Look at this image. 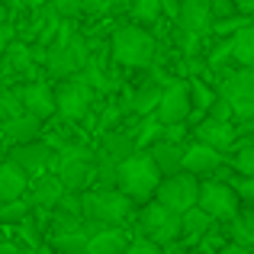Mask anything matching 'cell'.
<instances>
[{
	"label": "cell",
	"instance_id": "obj_1",
	"mask_svg": "<svg viewBox=\"0 0 254 254\" xmlns=\"http://www.w3.org/2000/svg\"><path fill=\"white\" fill-rule=\"evenodd\" d=\"M113 64L119 68H148L158 55V36L155 29H145L138 23H116L106 42Z\"/></svg>",
	"mask_w": 254,
	"mask_h": 254
},
{
	"label": "cell",
	"instance_id": "obj_2",
	"mask_svg": "<svg viewBox=\"0 0 254 254\" xmlns=\"http://www.w3.org/2000/svg\"><path fill=\"white\" fill-rule=\"evenodd\" d=\"M81 216L93 225H126L135 219V203L116 187H87L81 193Z\"/></svg>",
	"mask_w": 254,
	"mask_h": 254
},
{
	"label": "cell",
	"instance_id": "obj_3",
	"mask_svg": "<svg viewBox=\"0 0 254 254\" xmlns=\"http://www.w3.org/2000/svg\"><path fill=\"white\" fill-rule=\"evenodd\" d=\"M158 180H161V171H158V164L151 161V155L145 148H135L116 164V190H123L135 206L151 199Z\"/></svg>",
	"mask_w": 254,
	"mask_h": 254
},
{
	"label": "cell",
	"instance_id": "obj_4",
	"mask_svg": "<svg viewBox=\"0 0 254 254\" xmlns=\"http://www.w3.org/2000/svg\"><path fill=\"white\" fill-rule=\"evenodd\" d=\"M52 93H55V119L58 123H84L93 110V100H97V93L90 90V84L81 74L55 81Z\"/></svg>",
	"mask_w": 254,
	"mask_h": 254
},
{
	"label": "cell",
	"instance_id": "obj_5",
	"mask_svg": "<svg viewBox=\"0 0 254 254\" xmlns=\"http://www.w3.org/2000/svg\"><path fill=\"white\" fill-rule=\"evenodd\" d=\"M87 55H90V42H87V32L77 26L62 45H52L49 55H45V64H42V74L49 81H62V77H71L84 68Z\"/></svg>",
	"mask_w": 254,
	"mask_h": 254
},
{
	"label": "cell",
	"instance_id": "obj_6",
	"mask_svg": "<svg viewBox=\"0 0 254 254\" xmlns=\"http://www.w3.org/2000/svg\"><path fill=\"white\" fill-rule=\"evenodd\" d=\"M135 229L142 238H148L155 245H164L180 235V212L161 206L158 199H145V203L135 206Z\"/></svg>",
	"mask_w": 254,
	"mask_h": 254
},
{
	"label": "cell",
	"instance_id": "obj_7",
	"mask_svg": "<svg viewBox=\"0 0 254 254\" xmlns=\"http://www.w3.org/2000/svg\"><path fill=\"white\" fill-rule=\"evenodd\" d=\"M219 93L229 100L232 119H251L254 116V71L235 68L229 74H219Z\"/></svg>",
	"mask_w": 254,
	"mask_h": 254
},
{
	"label": "cell",
	"instance_id": "obj_8",
	"mask_svg": "<svg viewBox=\"0 0 254 254\" xmlns=\"http://www.w3.org/2000/svg\"><path fill=\"white\" fill-rule=\"evenodd\" d=\"M196 206L206 212L209 219H216V222H225V219H232L238 212V206H242V199L235 196V190H232L225 180H216V177H203L196 187Z\"/></svg>",
	"mask_w": 254,
	"mask_h": 254
},
{
	"label": "cell",
	"instance_id": "obj_9",
	"mask_svg": "<svg viewBox=\"0 0 254 254\" xmlns=\"http://www.w3.org/2000/svg\"><path fill=\"white\" fill-rule=\"evenodd\" d=\"M196 187H199V180L187 171L161 174L151 199H158L161 206H168L174 212H184V209H190V206H196Z\"/></svg>",
	"mask_w": 254,
	"mask_h": 254
},
{
	"label": "cell",
	"instance_id": "obj_10",
	"mask_svg": "<svg viewBox=\"0 0 254 254\" xmlns=\"http://www.w3.org/2000/svg\"><path fill=\"white\" fill-rule=\"evenodd\" d=\"M32 77H42V68L32 62L29 42L23 39H10L6 49L0 52V81L3 84H23Z\"/></svg>",
	"mask_w": 254,
	"mask_h": 254
},
{
	"label": "cell",
	"instance_id": "obj_11",
	"mask_svg": "<svg viewBox=\"0 0 254 254\" xmlns=\"http://www.w3.org/2000/svg\"><path fill=\"white\" fill-rule=\"evenodd\" d=\"M155 119L161 126L171 123H190V90H187L184 77H171L161 87V100L155 106Z\"/></svg>",
	"mask_w": 254,
	"mask_h": 254
},
{
	"label": "cell",
	"instance_id": "obj_12",
	"mask_svg": "<svg viewBox=\"0 0 254 254\" xmlns=\"http://www.w3.org/2000/svg\"><path fill=\"white\" fill-rule=\"evenodd\" d=\"M16 87V97L23 103V113L36 119H55V93H52V84L45 77H32V81H23V84H13Z\"/></svg>",
	"mask_w": 254,
	"mask_h": 254
},
{
	"label": "cell",
	"instance_id": "obj_13",
	"mask_svg": "<svg viewBox=\"0 0 254 254\" xmlns=\"http://www.w3.org/2000/svg\"><path fill=\"white\" fill-rule=\"evenodd\" d=\"M222 161H225L222 151L209 148V145L196 142V138H187V142H184V158H180V171L193 174L196 180L212 177V174H216V168H219Z\"/></svg>",
	"mask_w": 254,
	"mask_h": 254
},
{
	"label": "cell",
	"instance_id": "obj_14",
	"mask_svg": "<svg viewBox=\"0 0 254 254\" xmlns=\"http://www.w3.org/2000/svg\"><path fill=\"white\" fill-rule=\"evenodd\" d=\"M235 119H209V116H199V123H193V129H190V138H196V142H203V145H209V148H216V151H229L232 148V142H235Z\"/></svg>",
	"mask_w": 254,
	"mask_h": 254
},
{
	"label": "cell",
	"instance_id": "obj_15",
	"mask_svg": "<svg viewBox=\"0 0 254 254\" xmlns=\"http://www.w3.org/2000/svg\"><path fill=\"white\" fill-rule=\"evenodd\" d=\"M49 155L52 148L42 142V138H32V142H19V145H6V155L13 164H19L29 177H36V174L45 171V164H49Z\"/></svg>",
	"mask_w": 254,
	"mask_h": 254
},
{
	"label": "cell",
	"instance_id": "obj_16",
	"mask_svg": "<svg viewBox=\"0 0 254 254\" xmlns=\"http://www.w3.org/2000/svg\"><path fill=\"white\" fill-rule=\"evenodd\" d=\"M171 23L180 26V29L199 32V36H209V26H212L209 0H180V6H177V13H174Z\"/></svg>",
	"mask_w": 254,
	"mask_h": 254
},
{
	"label": "cell",
	"instance_id": "obj_17",
	"mask_svg": "<svg viewBox=\"0 0 254 254\" xmlns=\"http://www.w3.org/2000/svg\"><path fill=\"white\" fill-rule=\"evenodd\" d=\"M62 193H64V187L52 171H42L36 177H29V187H26V196H29V203L36 209H52Z\"/></svg>",
	"mask_w": 254,
	"mask_h": 254
},
{
	"label": "cell",
	"instance_id": "obj_18",
	"mask_svg": "<svg viewBox=\"0 0 254 254\" xmlns=\"http://www.w3.org/2000/svg\"><path fill=\"white\" fill-rule=\"evenodd\" d=\"M219 225H222L225 242L242 245V248H254V209H251V203H242L235 216L219 222Z\"/></svg>",
	"mask_w": 254,
	"mask_h": 254
},
{
	"label": "cell",
	"instance_id": "obj_19",
	"mask_svg": "<svg viewBox=\"0 0 254 254\" xmlns=\"http://www.w3.org/2000/svg\"><path fill=\"white\" fill-rule=\"evenodd\" d=\"M126 245H129L126 225H103V229L90 232L81 254H123Z\"/></svg>",
	"mask_w": 254,
	"mask_h": 254
},
{
	"label": "cell",
	"instance_id": "obj_20",
	"mask_svg": "<svg viewBox=\"0 0 254 254\" xmlns=\"http://www.w3.org/2000/svg\"><path fill=\"white\" fill-rule=\"evenodd\" d=\"M42 119L29 116V113H19V116L6 119V123H0V138H3V145H19V142H32V138L42 135Z\"/></svg>",
	"mask_w": 254,
	"mask_h": 254
},
{
	"label": "cell",
	"instance_id": "obj_21",
	"mask_svg": "<svg viewBox=\"0 0 254 254\" xmlns=\"http://www.w3.org/2000/svg\"><path fill=\"white\" fill-rule=\"evenodd\" d=\"M132 151H135L132 132H126V129H106L103 135H100V145L93 148V155H100V158H106V161L119 164L126 155H132Z\"/></svg>",
	"mask_w": 254,
	"mask_h": 254
},
{
	"label": "cell",
	"instance_id": "obj_22",
	"mask_svg": "<svg viewBox=\"0 0 254 254\" xmlns=\"http://www.w3.org/2000/svg\"><path fill=\"white\" fill-rule=\"evenodd\" d=\"M26 187H29V174L19 168V164H13L10 158H0V203L23 196Z\"/></svg>",
	"mask_w": 254,
	"mask_h": 254
},
{
	"label": "cell",
	"instance_id": "obj_23",
	"mask_svg": "<svg viewBox=\"0 0 254 254\" xmlns=\"http://www.w3.org/2000/svg\"><path fill=\"white\" fill-rule=\"evenodd\" d=\"M151 155V161L158 164L161 174H174L180 171V158H184V142H171V138H158L145 148Z\"/></svg>",
	"mask_w": 254,
	"mask_h": 254
},
{
	"label": "cell",
	"instance_id": "obj_24",
	"mask_svg": "<svg viewBox=\"0 0 254 254\" xmlns=\"http://www.w3.org/2000/svg\"><path fill=\"white\" fill-rule=\"evenodd\" d=\"M229 49H232V62L238 68H254V26L245 23L229 36Z\"/></svg>",
	"mask_w": 254,
	"mask_h": 254
},
{
	"label": "cell",
	"instance_id": "obj_25",
	"mask_svg": "<svg viewBox=\"0 0 254 254\" xmlns=\"http://www.w3.org/2000/svg\"><path fill=\"white\" fill-rule=\"evenodd\" d=\"M212 222H216V219H209L203 209H199V206H190V209L180 212V235L177 238H184V242L193 248V245L199 242V235H203Z\"/></svg>",
	"mask_w": 254,
	"mask_h": 254
},
{
	"label": "cell",
	"instance_id": "obj_26",
	"mask_svg": "<svg viewBox=\"0 0 254 254\" xmlns=\"http://www.w3.org/2000/svg\"><path fill=\"white\" fill-rule=\"evenodd\" d=\"M126 13L132 16V23L145 26V29H155V26L164 19L161 0H129V10H126Z\"/></svg>",
	"mask_w": 254,
	"mask_h": 254
},
{
	"label": "cell",
	"instance_id": "obj_27",
	"mask_svg": "<svg viewBox=\"0 0 254 254\" xmlns=\"http://www.w3.org/2000/svg\"><path fill=\"white\" fill-rule=\"evenodd\" d=\"M138 123H135V135H132V142H135V148H148L151 142H158L161 138V132H164V126L155 119V113H148V116H135Z\"/></svg>",
	"mask_w": 254,
	"mask_h": 254
},
{
	"label": "cell",
	"instance_id": "obj_28",
	"mask_svg": "<svg viewBox=\"0 0 254 254\" xmlns=\"http://www.w3.org/2000/svg\"><path fill=\"white\" fill-rule=\"evenodd\" d=\"M32 212V203H29V196H16V199H3L0 203V225H16L19 219H26Z\"/></svg>",
	"mask_w": 254,
	"mask_h": 254
},
{
	"label": "cell",
	"instance_id": "obj_29",
	"mask_svg": "<svg viewBox=\"0 0 254 254\" xmlns=\"http://www.w3.org/2000/svg\"><path fill=\"white\" fill-rule=\"evenodd\" d=\"M13 229H16L19 245H23L26 251H32V248H39V245H42V225H39L36 219H32V212H29L26 219H19V222L13 225Z\"/></svg>",
	"mask_w": 254,
	"mask_h": 254
},
{
	"label": "cell",
	"instance_id": "obj_30",
	"mask_svg": "<svg viewBox=\"0 0 254 254\" xmlns=\"http://www.w3.org/2000/svg\"><path fill=\"white\" fill-rule=\"evenodd\" d=\"M19 113H23V103H19V97H16V87L0 84V123L19 116Z\"/></svg>",
	"mask_w": 254,
	"mask_h": 254
},
{
	"label": "cell",
	"instance_id": "obj_31",
	"mask_svg": "<svg viewBox=\"0 0 254 254\" xmlns=\"http://www.w3.org/2000/svg\"><path fill=\"white\" fill-rule=\"evenodd\" d=\"M62 19H81V0H45Z\"/></svg>",
	"mask_w": 254,
	"mask_h": 254
},
{
	"label": "cell",
	"instance_id": "obj_32",
	"mask_svg": "<svg viewBox=\"0 0 254 254\" xmlns=\"http://www.w3.org/2000/svg\"><path fill=\"white\" fill-rule=\"evenodd\" d=\"M203 116H209V119H222V123H225V119H232V106H229V100H225L222 93L216 90V97H212V103L206 106Z\"/></svg>",
	"mask_w": 254,
	"mask_h": 254
},
{
	"label": "cell",
	"instance_id": "obj_33",
	"mask_svg": "<svg viewBox=\"0 0 254 254\" xmlns=\"http://www.w3.org/2000/svg\"><path fill=\"white\" fill-rule=\"evenodd\" d=\"M123 254H161V245L148 242V238H129V245L123 248Z\"/></svg>",
	"mask_w": 254,
	"mask_h": 254
},
{
	"label": "cell",
	"instance_id": "obj_34",
	"mask_svg": "<svg viewBox=\"0 0 254 254\" xmlns=\"http://www.w3.org/2000/svg\"><path fill=\"white\" fill-rule=\"evenodd\" d=\"M209 13H212V19H225L232 13H238V6H235V0H209Z\"/></svg>",
	"mask_w": 254,
	"mask_h": 254
},
{
	"label": "cell",
	"instance_id": "obj_35",
	"mask_svg": "<svg viewBox=\"0 0 254 254\" xmlns=\"http://www.w3.org/2000/svg\"><path fill=\"white\" fill-rule=\"evenodd\" d=\"M10 39H16V36H13V23H10V19H0V52L6 49Z\"/></svg>",
	"mask_w": 254,
	"mask_h": 254
},
{
	"label": "cell",
	"instance_id": "obj_36",
	"mask_svg": "<svg viewBox=\"0 0 254 254\" xmlns=\"http://www.w3.org/2000/svg\"><path fill=\"white\" fill-rule=\"evenodd\" d=\"M106 6H110V16H123L126 10H129V0H106Z\"/></svg>",
	"mask_w": 254,
	"mask_h": 254
},
{
	"label": "cell",
	"instance_id": "obj_37",
	"mask_svg": "<svg viewBox=\"0 0 254 254\" xmlns=\"http://www.w3.org/2000/svg\"><path fill=\"white\" fill-rule=\"evenodd\" d=\"M0 254H29L19 242H0Z\"/></svg>",
	"mask_w": 254,
	"mask_h": 254
},
{
	"label": "cell",
	"instance_id": "obj_38",
	"mask_svg": "<svg viewBox=\"0 0 254 254\" xmlns=\"http://www.w3.org/2000/svg\"><path fill=\"white\" fill-rule=\"evenodd\" d=\"M216 254H251V248H242V245H232V242H225L222 248H219Z\"/></svg>",
	"mask_w": 254,
	"mask_h": 254
},
{
	"label": "cell",
	"instance_id": "obj_39",
	"mask_svg": "<svg viewBox=\"0 0 254 254\" xmlns=\"http://www.w3.org/2000/svg\"><path fill=\"white\" fill-rule=\"evenodd\" d=\"M177 6H180V0H161V13H164V19H174Z\"/></svg>",
	"mask_w": 254,
	"mask_h": 254
},
{
	"label": "cell",
	"instance_id": "obj_40",
	"mask_svg": "<svg viewBox=\"0 0 254 254\" xmlns=\"http://www.w3.org/2000/svg\"><path fill=\"white\" fill-rule=\"evenodd\" d=\"M235 6H238V13H251L254 10V0H235Z\"/></svg>",
	"mask_w": 254,
	"mask_h": 254
},
{
	"label": "cell",
	"instance_id": "obj_41",
	"mask_svg": "<svg viewBox=\"0 0 254 254\" xmlns=\"http://www.w3.org/2000/svg\"><path fill=\"white\" fill-rule=\"evenodd\" d=\"M187 254H203V251H196V248H190V251H187Z\"/></svg>",
	"mask_w": 254,
	"mask_h": 254
},
{
	"label": "cell",
	"instance_id": "obj_42",
	"mask_svg": "<svg viewBox=\"0 0 254 254\" xmlns=\"http://www.w3.org/2000/svg\"><path fill=\"white\" fill-rule=\"evenodd\" d=\"M0 84H3V81H0Z\"/></svg>",
	"mask_w": 254,
	"mask_h": 254
}]
</instances>
